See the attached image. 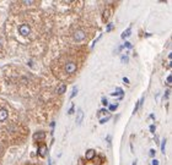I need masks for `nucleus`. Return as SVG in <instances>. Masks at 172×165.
<instances>
[{"label": "nucleus", "instance_id": "nucleus-1", "mask_svg": "<svg viewBox=\"0 0 172 165\" xmlns=\"http://www.w3.org/2000/svg\"><path fill=\"white\" fill-rule=\"evenodd\" d=\"M17 34H19L21 38L27 39V38H31L32 34H33V27L31 23L29 22H21L17 27Z\"/></svg>", "mask_w": 172, "mask_h": 165}, {"label": "nucleus", "instance_id": "nucleus-2", "mask_svg": "<svg viewBox=\"0 0 172 165\" xmlns=\"http://www.w3.org/2000/svg\"><path fill=\"white\" fill-rule=\"evenodd\" d=\"M63 71H64L65 73V76H71V75H74V73L78 72V65H76V62L74 60H69L67 61L64 65H63Z\"/></svg>", "mask_w": 172, "mask_h": 165}, {"label": "nucleus", "instance_id": "nucleus-3", "mask_svg": "<svg viewBox=\"0 0 172 165\" xmlns=\"http://www.w3.org/2000/svg\"><path fill=\"white\" fill-rule=\"evenodd\" d=\"M86 38H87V34H86V32L84 30H76L73 33V39L75 42H83Z\"/></svg>", "mask_w": 172, "mask_h": 165}, {"label": "nucleus", "instance_id": "nucleus-4", "mask_svg": "<svg viewBox=\"0 0 172 165\" xmlns=\"http://www.w3.org/2000/svg\"><path fill=\"white\" fill-rule=\"evenodd\" d=\"M47 152H48V147H47V144L43 143V142L38 143L37 153H38L40 157H41V158H46V157H47Z\"/></svg>", "mask_w": 172, "mask_h": 165}, {"label": "nucleus", "instance_id": "nucleus-5", "mask_svg": "<svg viewBox=\"0 0 172 165\" xmlns=\"http://www.w3.org/2000/svg\"><path fill=\"white\" fill-rule=\"evenodd\" d=\"M9 119V110L6 108H0V122H5Z\"/></svg>", "mask_w": 172, "mask_h": 165}, {"label": "nucleus", "instance_id": "nucleus-6", "mask_svg": "<svg viewBox=\"0 0 172 165\" xmlns=\"http://www.w3.org/2000/svg\"><path fill=\"white\" fill-rule=\"evenodd\" d=\"M111 96H112V97H118V100H122L123 97H124V92H123L122 88H118L116 92H112Z\"/></svg>", "mask_w": 172, "mask_h": 165}, {"label": "nucleus", "instance_id": "nucleus-7", "mask_svg": "<svg viewBox=\"0 0 172 165\" xmlns=\"http://www.w3.org/2000/svg\"><path fill=\"white\" fill-rule=\"evenodd\" d=\"M94 158H96V151H95V149H89V151L85 153V159L91 160V159H94Z\"/></svg>", "mask_w": 172, "mask_h": 165}, {"label": "nucleus", "instance_id": "nucleus-8", "mask_svg": "<svg viewBox=\"0 0 172 165\" xmlns=\"http://www.w3.org/2000/svg\"><path fill=\"white\" fill-rule=\"evenodd\" d=\"M83 119H84V111L81 109H78V116H76V125H81L83 122Z\"/></svg>", "mask_w": 172, "mask_h": 165}, {"label": "nucleus", "instance_id": "nucleus-9", "mask_svg": "<svg viewBox=\"0 0 172 165\" xmlns=\"http://www.w3.org/2000/svg\"><path fill=\"white\" fill-rule=\"evenodd\" d=\"M102 116H105V117H111V114L108 113L106 109H100L98 111H97V117L101 119Z\"/></svg>", "mask_w": 172, "mask_h": 165}, {"label": "nucleus", "instance_id": "nucleus-10", "mask_svg": "<svg viewBox=\"0 0 172 165\" xmlns=\"http://www.w3.org/2000/svg\"><path fill=\"white\" fill-rule=\"evenodd\" d=\"M130 34H132V28H130V27H128V28H127V30L121 34V38H122L123 41H125Z\"/></svg>", "mask_w": 172, "mask_h": 165}, {"label": "nucleus", "instance_id": "nucleus-11", "mask_svg": "<svg viewBox=\"0 0 172 165\" xmlns=\"http://www.w3.org/2000/svg\"><path fill=\"white\" fill-rule=\"evenodd\" d=\"M44 137H46V132H43V131H40V132H37V133H34V136H33V138L37 141V140H43Z\"/></svg>", "mask_w": 172, "mask_h": 165}, {"label": "nucleus", "instance_id": "nucleus-12", "mask_svg": "<svg viewBox=\"0 0 172 165\" xmlns=\"http://www.w3.org/2000/svg\"><path fill=\"white\" fill-rule=\"evenodd\" d=\"M110 15H111V10H110V9H106L105 12H103V15H102V20H103V22H107V21H108V18H110Z\"/></svg>", "mask_w": 172, "mask_h": 165}, {"label": "nucleus", "instance_id": "nucleus-13", "mask_svg": "<svg viewBox=\"0 0 172 165\" xmlns=\"http://www.w3.org/2000/svg\"><path fill=\"white\" fill-rule=\"evenodd\" d=\"M166 142H167L166 138H164V140H162V142H161V153H162V154H165V153H166V149H165Z\"/></svg>", "mask_w": 172, "mask_h": 165}, {"label": "nucleus", "instance_id": "nucleus-14", "mask_svg": "<svg viewBox=\"0 0 172 165\" xmlns=\"http://www.w3.org/2000/svg\"><path fill=\"white\" fill-rule=\"evenodd\" d=\"M78 93H79V90H78V87H74L73 92H71V94H70V99H73L74 97H76V96H78Z\"/></svg>", "mask_w": 172, "mask_h": 165}, {"label": "nucleus", "instance_id": "nucleus-15", "mask_svg": "<svg viewBox=\"0 0 172 165\" xmlns=\"http://www.w3.org/2000/svg\"><path fill=\"white\" fill-rule=\"evenodd\" d=\"M106 30H107V32H111V31L113 30V23H112V22H108V23H107V27H106Z\"/></svg>", "mask_w": 172, "mask_h": 165}, {"label": "nucleus", "instance_id": "nucleus-16", "mask_svg": "<svg viewBox=\"0 0 172 165\" xmlns=\"http://www.w3.org/2000/svg\"><path fill=\"white\" fill-rule=\"evenodd\" d=\"M65 88H67V86H65L64 83H63V85L59 87V92H58V93H60V94H61V93H64V92H65Z\"/></svg>", "mask_w": 172, "mask_h": 165}, {"label": "nucleus", "instance_id": "nucleus-17", "mask_svg": "<svg viewBox=\"0 0 172 165\" xmlns=\"http://www.w3.org/2000/svg\"><path fill=\"white\" fill-rule=\"evenodd\" d=\"M101 38H102V34H100V35L97 37V38H96V39L94 41V43H92V45H91V48H94V47H95V44H96V43H97V42H98L100 39H101Z\"/></svg>", "mask_w": 172, "mask_h": 165}, {"label": "nucleus", "instance_id": "nucleus-18", "mask_svg": "<svg viewBox=\"0 0 172 165\" xmlns=\"http://www.w3.org/2000/svg\"><path fill=\"white\" fill-rule=\"evenodd\" d=\"M117 108H118V105H117V104H111L110 105V110H111V111H116Z\"/></svg>", "mask_w": 172, "mask_h": 165}, {"label": "nucleus", "instance_id": "nucleus-19", "mask_svg": "<svg viewBox=\"0 0 172 165\" xmlns=\"http://www.w3.org/2000/svg\"><path fill=\"white\" fill-rule=\"evenodd\" d=\"M123 47H125V48H128V49H132L133 48V45L129 43V42H125L124 44H123Z\"/></svg>", "mask_w": 172, "mask_h": 165}, {"label": "nucleus", "instance_id": "nucleus-20", "mask_svg": "<svg viewBox=\"0 0 172 165\" xmlns=\"http://www.w3.org/2000/svg\"><path fill=\"white\" fill-rule=\"evenodd\" d=\"M108 120H110V117H103V119H101V120H100V124L103 125V124H106Z\"/></svg>", "mask_w": 172, "mask_h": 165}, {"label": "nucleus", "instance_id": "nucleus-21", "mask_svg": "<svg viewBox=\"0 0 172 165\" xmlns=\"http://www.w3.org/2000/svg\"><path fill=\"white\" fill-rule=\"evenodd\" d=\"M122 62H123V64L128 62V56H127V55H123V56H122Z\"/></svg>", "mask_w": 172, "mask_h": 165}, {"label": "nucleus", "instance_id": "nucleus-22", "mask_svg": "<svg viewBox=\"0 0 172 165\" xmlns=\"http://www.w3.org/2000/svg\"><path fill=\"white\" fill-rule=\"evenodd\" d=\"M74 109H75V106L71 105V108L69 109V111H68V115H71V114H73V113H74Z\"/></svg>", "mask_w": 172, "mask_h": 165}, {"label": "nucleus", "instance_id": "nucleus-23", "mask_svg": "<svg viewBox=\"0 0 172 165\" xmlns=\"http://www.w3.org/2000/svg\"><path fill=\"white\" fill-rule=\"evenodd\" d=\"M160 163H159V160L157 159H152L151 160V165H159Z\"/></svg>", "mask_w": 172, "mask_h": 165}, {"label": "nucleus", "instance_id": "nucleus-24", "mask_svg": "<svg viewBox=\"0 0 172 165\" xmlns=\"http://www.w3.org/2000/svg\"><path fill=\"white\" fill-rule=\"evenodd\" d=\"M155 130H156V126H155V125H151V126H150V132L154 133V132H155Z\"/></svg>", "mask_w": 172, "mask_h": 165}, {"label": "nucleus", "instance_id": "nucleus-25", "mask_svg": "<svg viewBox=\"0 0 172 165\" xmlns=\"http://www.w3.org/2000/svg\"><path fill=\"white\" fill-rule=\"evenodd\" d=\"M101 102H102V104H103V105H107V104H108V100H107V98H102Z\"/></svg>", "mask_w": 172, "mask_h": 165}, {"label": "nucleus", "instance_id": "nucleus-26", "mask_svg": "<svg viewBox=\"0 0 172 165\" xmlns=\"http://www.w3.org/2000/svg\"><path fill=\"white\" fill-rule=\"evenodd\" d=\"M171 78H172L171 75H168V77H167V86H168V87L171 86Z\"/></svg>", "mask_w": 172, "mask_h": 165}, {"label": "nucleus", "instance_id": "nucleus-27", "mask_svg": "<svg viewBox=\"0 0 172 165\" xmlns=\"http://www.w3.org/2000/svg\"><path fill=\"white\" fill-rule=\"evenodd\" d=\"M150 157H151V158L155 157V151H154V149H151V151H150Z\"/></svg>", "mask_w": 172, "mask_h": 165}, {"label": "nucleus", "instance_id": "nucleus-28", "mask_svg": "<svg viewBox=\"0 0 172 165\" xmlns=\"http://www.w3.org/2000/svg\"><path fill=\"white\" fill-rule=\"evenodd\" d=\"M170 92H171V90H170V89H167V92L165 93V99H167V98H168V96H170Z\"/></svg>", "mask_w": 172, "mask_h": 165}, {"label": "nucleus", "instance_id": "nucleus-29", "mask_svg": "<svg viewBox=\"0 0 172 165\" xmlns=\"http://www.w3.org/2000/svg\"><path fill=\"white\" fill-rule=\"evenodd\" d=\"M123 82H124V83H129V80L127 77H123Z\"/></svg>", "mask_w": 172, "mask_h": 165}, {"label": "nucleus", "instance_id": "nucleus-30", "mask_svg": "<svg viewBox=\"0 0 172 165\" xmlns=\"http://www.w3.org/2000/svg\"><path fill=\"white\" fill-rule=\"evenodd\" d=\"M150 119H151V120H155V115H154V114H150Z\"/></svg>", "mask_w": 172, "mask_h": 165}, {"label": "nucleus", "instance_id": "nucleus-31", "mask_svg": "<svg viewBox=\"0 0 172 165\" xmlns=\"http://www.w3.org/2000/svg\"><path fill=\"white\" fill-rule=\"evenodd\" d=\"M137 163H138V160H137V159H135V160L133 161V164H132V165H137Z\"/></svg>", "mask_w": 172, "mask_h": 165}, {"label": "nucleus", "instance_id": "nucleus-32", "mask_svg": "<svg viewBox=\"0 0 172 165\" xmlns=\"http://www.w3.org/2000/svg\"><path fill=\"white\" fill-rule=\"evenodd\" d=\"M48 165H52V159H51V158L48 159Z\"/></svg>", "mask_w": 172, "mask_h": 165}]
</instances>
